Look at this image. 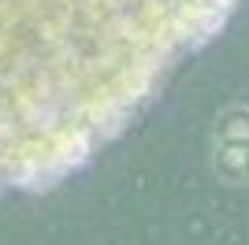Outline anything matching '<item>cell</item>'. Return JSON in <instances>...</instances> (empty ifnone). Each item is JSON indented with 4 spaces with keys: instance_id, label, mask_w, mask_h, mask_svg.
Masks as SVG:
<instances>
[{
    "instance_id": "6da1fadb",
    "label": "cell",
    "mask_w": 249,
    "mask_h": 245,
    "mask_svg": "<svg viewBox=\"0 0 249 245\" xmlns=\"http://www.w3.org/2000/svg\"><path fill=\"white\" fill-rule=\"evenodd\" d=\"M238 0H0V193L101 153Z\"/></svg>"
},
{
    "instance_id": "7a4b0ae2",
    "label": "cell",
    "mask_w": 249,
    "mask_h": 245,
    "mask_svg": "<svg viewBox=\"0 0 249 245\" xmlns=\"http://www.w3.org/2000/svg\"><path fill=\"white\" fill-rule=\"evenodd\" d=\"M212 175L227 186H249V141H212Z\"/></svg>"
},
{
    "instance_id": "3957f363",
    "label": "cell",
    "mask_w": 249,
    "mask_h": 245,
    "mask_svg": "<svg viewBox=\"0 0 249 245\" xmlns=\"http://www.w3.org/2000/svg\"><path fill=\"white\" fill-rule=\"evenodd\" d=\"M212 141H249V104H231L219 112Z\"/></svg>"
}]
</instances>
